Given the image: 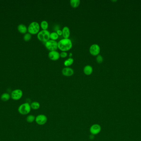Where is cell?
<instances>
[{"label":"cell","instance_id":"cell-7","mask_svg":"<svg viewBox=\"0 0 141 141\" xmlns=\"http://www.w3.org/2000/svg\"><path fill=\"white\" fill-rule=\"evenodd\" d=\"M22 96V91L21 89H17L12 92L10 96L12 99L17 101L21 99Z\"/></svg>","mask_w":141,"mask_h":141},{"label":"cell","instance_id":"cell-17","mask_svg":"<svg viewBox=\"0 0 141 141\" xmlns=\"http://www.w3.org/2000/svg\"><path fill=\"white\" fill-rule=\"evenodd\" d=\"M11 96L8 93H5L2 94L1 96V99L3 101H7L10 99Z\"/></svg>","mask_w":141,"mask_h":141},{"label":"cell","instance_id":"cell-20","mask_svg":"<svg viewBox=\"0 0 141 141\" xmlns=\"http://www.w3.org/2000/svg\"><path fill=\"white\" fill-rule=\"evenodd\" d=\"M40 26L43 30H47L48 27V23L46 21L43 20L40 23Z\"/></svg>","mask_w":141,"mask_h":141},{"label":"cell","instance_id":"cell-8","mask_svg":"<svg viewBox=\"0 0 141 141\" xmlns=\"http://www.w3.org/2000/svg\"><path fill=\"white\" fill-rule=\"evenodd\" d=\"M89 51L91 54L93 56H98L100 52V48L97 44H93L90 47Z\"/></svg>","mask_w":141,"mask_h":141},{"label":"cell","instance_id":"cell-26","mask_svg":"<svg viewBox=\"0 0 141 141\" xmlns=\"http://www.w3.org/2000/svg\"><path fill=\"white\" fill-rule=\"evenodd\" d=\"M72 56V53H70V54H69V56L70 57H71V56Z\"/></svg>","mask_w":141,"mask_h":141},{"label":"cell","instance_id":"cell-23","mask_svg":"<svg viewBox=\"0 0 141 141\" xmlns=\"http://www.w3.org/2000/svg\"><path fill=\"white\" fill-rule=\"evenodd\" d=\"M97 62L98 63H101L103 61V58L100 55H98L96 58Z\"/></svg>","mask_w":141,"mask_h":141},{"label":"cell","instance_id":"cell-10","mask_svg":"<svg viewBox=\"0 0 141 141\" xmlns=\"http://www.w3.org/2000/svg\"><path fill=\"white\" fill-rule=\"evenodd\" d=\"M48 57L52 61H57L59 59L60 54L56 51H50L48 53Z\"/></svg>","mask_w":141,"mask_h":141},{"label":"cell","instance_id":"cell-24","mask_svg":"<svg viewBox=\"0 0 141 141\" xmlns=\"http://www.w3.org/2000/svg\"><path fill=\"white\" fill-rule=\"evenodd\" d=\"M67 55L68 53L66 52L62 51L60 54V57H61V58H66V57L67 56Z\"/></svg>","mask_w":141,"mask_h":141},{"label":"cell","instance_id":"cell-22","mask_svg":"<svg viewBox=\"0 0 141 141\" xmlns=\"http://www.w3.org/2000/svg\"><path fill=\"white\" fill-rule=\"evenodd\" d=\"M31 38V34L30 33H26L24 35V39L26 42H28L30 40Z\"/></svg>","mask_w":141,"mask_h":141},{"label":"cell","instance_id":"cell-6","mask_svg":"<svg viewBox=\"0 0 141 141\" xmlns=\"http://www.w3.org/2000/svg\"><path fill=\"white\" fill-rule=\"evenodd\" d=\"M35 121L38 125H43L48 121V118L45 115L39 114L35 117Z\"/></svg>","mask_w":141,"mask_h":141},{"label":"cell","instance_id":"cell-2","mask_svg":"<svg viewBox=\"0 0 141 141\" xmlns=\"http://www.w3.org/2000/svg\"><path fill=\"white\" fill-rule=\"evenodd\" d=\"M30 104L28 103H25L21 104L18 108V111L22 115H26L30 112L31 110Z\"/></svg>","mask_w":141,"mask_h":141},{"label":"cell","instance_id":"cell-11","mask_svg":"<svg viewBox=\"0 0 141 141\" xmlns=\"http://www.w3.org/2000/svg\"><path fill=\"white\" fill-rule=\"evenodd\" d=\"M62 73L64 75L69 77L72 76L74 74V70L70 67H64L62 70Z\"/></svg>","mask_w":141,"mask_h":141},{"label":"cell","instance_id":"cell-16","mask_svg":"<svg viewBox=\"0 0 141 141\" xmlns=\"http://www.w3.org/2000/svg\"><path fill=\"white\" fill-rule=\"evenodd\" d=\"M31 108L33 110H38L40 107V104L37 101H34L30 104Z\"/></svg>","mask_w":141,"mask_h":141},{"label":"cell","instance_id":"cell-12","mask_svg":"<svg viewBox=\"0 0 141 141\" xmlns=\"http://www.w3.org/2000/svg\"><path fill=\"white\" fill-rule=\"evenodd\" d=\"M62 35L63 37L65 38H69L70 35V31L69 28L65 26L63 27L62 29Z\"/></svg>","mask_w":141,"mask_h":141},{"label":"cell","instance_id":"cell-3","mask_svg":"<svg viewBox=\"0 0 141 141\" xmlns=\"http://www.w3.org/2000/svg\"><path fill=\"white\" fill-rule=\"evenodd\" d=\"M50 34L47 30H42L38 33L37 38L41 42L46 43L50 39Z\"/></svg>","mask_w":141,"mask_h":141},{"label":"cell","instance_id":"cell-5","mask_svg":"<svg viewBox=\"0 0 141 141\" xmlns=\"http://www.w3.org/2000/svg\"><path fill=\"white\" fill-rule=\"evenodd\" d=\"M45 46L50 51H56L58 48V43L55 40H49L45 43Z\"/></svg>","mask_w":141,"mask_h":141},{"label":"cell","instance_id":"cell-13","mask_svg":"<svg viewBox=\"0 0 141 141\" xmlns=\"http://www.w3.org/2000/svg\"><path fill=\"white\" fill-rule=\"evenodd\" d=\"M93 68L90 65H87L85 66L84 69V74L87 75H89L93 73Z\"/></svg>","mask_w":141,"mask_h":141},{"label":"cell","instance_id":"cell-25","mask_svg":"<svg viewBox=\"0 0 141 141\" xmlns=\"http://www.w3.org/2000/svg\"><path fill=\"white\" fill-rule=\"evenodd\" d=\"M57 34L59 36H61L62 35V31H61V30H58L57 31Z\"/></svg>","mask_w":141,"mask_h":141},{"label":"cell","instance_id":"cell-19","mask_svg":"<svg viewBox=\"0 0 141 141\" xmlns=\"http://www.w3.org/2000/svg\"><path fill=\"white\" fill-rule=\"evenodd\" d=\"M35 117L33 115H29L26 117V121L29 123H32L35 121Z\"/></svg>","mask_w":141,"mask_h":141},{"label":"cell","instance_id":"cell-4","mask_svg":"<svg viewBox=\"0 0 141 141\" xmlns=\"http://www.w3.org/2000/svg\"><path fill=\"white\" fill-rule=\"evenodd\" d=\"M40 30V25L39 23L36 22H33L30 23L29 26L28 30L30 34H35L39 32Z\"/></svg>","mask_w":141,"mask_h":141},{"label":"cell","instance_id":"cell-21","mask_svg":"<svg viewBox=\"0 0 141 141\" xmlns=\"http://www.w3.org/2000/svg\"><path fill=\"white\" fill-rule=\"evenodd\" d=\"M58 38H59V35L57 33V32H52L50 34V38H51L52 40L55 41Z\"/></svg>","mask_w":141,"mask_h":141},{"label":"cell","instance_id":"cell-14","mask_svg":"<svg viewBox=\"0 0 141 141\" xmlns=\"http://www.w3.org/2000/svg\"><path fill=\"white\" fill-rule=\"evenodd\" d=\"M18 30L21 33L25 34L27 31V28L24 24H20L18 26Z\"/></svg>","mask_w":141,"mask_h":141},{"label":"cell","instance_id":"cell-18","mask_svg":"<svg viewBox=\"0 0 141 141\" xmlns=\"http://www.w3.org/2000/svg\"><path fill=\"white\" fill-rule=\"evenodd\" d=\"M74 62V60L73 58L70 57L68 59L65 60L64 62V66H69L73 64Z\"/></svg>","mask_w":141,"mask_h":141},{"label":"cell","instance_id":"cell-1","mask_svg":"<svg viewBox=\"0 0 141 141\" xmlns=\"http://www.w3.org/2000/svg\"><path fill=\"white\" fill-rule=\"evenodd\" d=\"M72 47V43L70 39L63 38L58 42V48L62 51H69Z\"/></svg>","mask_w":141,"mask_h":141},{"label":"cell","instance_id":"cell-15","mask_svg":"<svg viewBox=\"0 0 141 141\" xmlns=\"http://www.w3.org/2000/svg\"><path fill=\"white\" fill-rule=\"evenodd\" d=\"M70 5L74 8H76L80 4V0H70Z\"/></svg>","mask_w":141,"mask_h":141},{"label":"cell","instance_id":"cell-9","mask_svg":"<svg viewBox=\"0 0 141 141\" xmlns=\"http://www.w3.org/2000/svg\"><path fill=\"white\" fill-rule=\"evenodd\" d=\"M101 131V127L98 124H95L92 125L90 129V132L93 135H97L100 133Z\"/></svg>","mask_w":141,"mask_h":141}]
</instances>
